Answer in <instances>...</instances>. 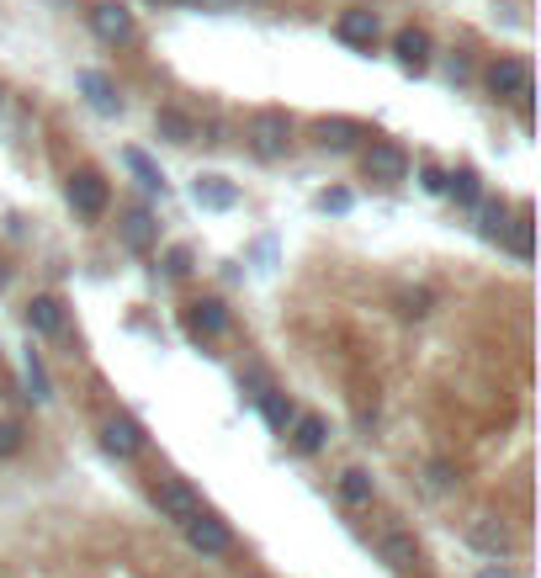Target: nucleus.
<instances>
[{
	"label": "nucleus",
	"mask_w": 541,
	"mask_h": 578,
	"mask_svg": "<svg viewBox=\"0 0 541 578\" xmlns=\"http://www.w3.org/2000/svg\"><path fill=\"white\" fill-rule=\"evenodd\" d=\"M430 478H435V489H446V483H452V467H446V462H435V467H430Z\"/></svg>",
	"instance_id": "obj_33"
},
{
	"label": "nucleus",
	"mask_w": 541,
	"mask_h": 578,
	"mask_svg": "<svg viewBox=\"0 0 541 578\" xmlns=\"http://www.w3.org/2000/svg\"><path fill=\"white\" fill-rule=\"evenodd\" d=\"M186 334H192V340H218V334H229V308H223L218 297L192 303V313H186Z\"/></svg>",
	"instance_id": "obj_7"
},
{
	"label": "nucleus",
	"mask_w": 541,
	"mask_h": 578,
	"mask_svg": "<svg viewBox=\"0 0 541 578\" xmlns=\"http://www.w3.org/2000/svg\"><path fill=\"white\" fill-rule=\"evenodd\" d=\"M90 27H96V38L101 42H127L133 38V16H127V5H118V0H101V5L90 11Z\"/></svg>",
	"instance_id": "obj_8"
},
{
	"label": "nucleus",
	"mask_w": 541,
	"mask_h": 578,
	"mask_svg": "<svg viewBox=\"0 0 541 578\" xmlns=\"http://www.w3.org/2000/svg\"><path fill=\"white\" fill-rule=\"evenodd\" d=\"M356 138H361V127L351 123V118H324V123H319V144L334 149V155H340V149H351Z\"/></svg>",
	"instance_id": "obj_19"
},
{
	"label": "nucleus",
	"mask_w": 541,
	"mask_h": 578,
	"mask_svg": "<svg viewBox=\"0 0 541 578\" xmlns=\"http://www.w3.org/2000/svg\"><path fill=\"white\" fill-rule=\"evenodd\" d=\"M27 393H33V398H48V367H42V356L38 351H27Z\"/></svg>",
	"instance_id": "obj_27"
},
{
	"label": "nucleus",
	"mask_w": 541,
	"mask_h": 578,
	"mask_svg": "<svg viewBox=\"0 0 541 578\" xmlns=\"http://www.w3.org/2000/svg\"><path fill=\"white\" fill-rule=\"evenodd\" d=\"M181 531H186V541H192V546H197L202 557H223V552L234 546V537H229V526H223L218 515H208V509H202L197 520H186Z\"/></svg>",
	"instance_id": "obj_4"
},
{
	"label": "nucleus",
	"mask_w": 541,
	"mask_h": 578,
	"mask_svg": "<svg viewBox=\"0 0 541 578\" xmlns=\"http://www.w3.org/2000/svg\"><path fill=\"white\" fill-rule=\"evenodd\" d=\"M292 144V123L287 112H255L250 123V149L260 155V160H282Z\"/></svg>",
	"instance_id": "obj_1"
},
{
	"label": "nucleus",
	"mask_w": 541,
	"mask_h": 578,
	"mask_svg": "<svg viewBox=\"0 0 541 578\" xmlns=\"http://www.w3.org/2000/svg\"><path fill=\"white\" fill-rule=\"evenodd\" d=\"M334 33H340V42H351V48H372V42H377V11L351 5V11L334 22Z\"/></svg>",
	"instance_id": "obj_9"
},
{
	"label": "nucleus",
	"mask_w": 541,
	"mask_h": 578,
	"mask_svg": "<svg viewBox=\"0 0 541 578\" xmlns=\"http://www.w3.org/2000/svg\"><path fill=\"white\" fill-rule=\"evenodd\" d=\"M260 414H266L271 430H287L292 419H297V414H292V398H282V393H260Z\"/></svg>",
	"instance_id": "obj_26"
},
{
	"label": "nucleus",
	"mask_w": 541,
	"mask_h": 578,
	"mask_svg": "<svg viewBox=\"0 0 541 578\" xmlns=\"http://www.w3.org/2000/svg\"><path fill=\"white\" fill-rule=\"evenodd\" d=\"M467 546H478L483 557L500 563L504 552H509V526H500V520H472L467 526Z\"/></svg>",
	"instance_id": "obj_12"
},
{
	"label": "nucleus",
	"mask_w": 541,
	"mask_h": 578,
	"mask_svg": "<svg viewBox=\"0 0 541 578\" xmlns=\"http://www.w3.org/2000/svg\"><path fill=\"white\" fill-rule=\"evenodd\" d=\"M202 11H234V5H245V0H197Z\"/></svg>",
	"instance_id": "obj_34"
},
{
	"label": "nucleus",
	"mask_w": 541,
	"mask_h": 578,
	"mask_svg": "<svg viewBox=\"0 0 541 578\" xmlns=\"http://www.w3.org/2000/svg\"><path fill=\"white\" fill-rule=\"evenodd\" d=\"M504 245L515 249L520 260H531V207H520V218L504 229Z\"/></svg>",
	"instance_id": "obj_24"
},
{
	"label": "nucleus",
	"mask_w": 541,
	"mask_h": 578,
	"mask_svg": "<svg viewBox=\"0 0 541 578\" xmlns=\"http://www.w3.org/2000/svg\"><path fill=\"white\" fill-rule=\"evenodd\" d=\"M419 186H425V192H446V175H441L435 165H425L419 170Z\"/></svg>",
	"instance_id": "obj_32"
},
{
	"label": "nucleus",
	"mask_w": 541,
	"mask_h": 578,
	"mask_svg": "<svg viewBox=\"0 0 541 578\" xmlns=\"http://www.w3.org/2000/svg\"><path fill=\"white\" fill-rule=\"evenodd\" d=\"M319 207H324V212H351V192H324Z\"/></svg>",
	"instance_id": "obj_31"
},
{
	"label": "nucleus",
	"mask_w": 541,
	"mask_h": 578,
	"mask_svg": "<svg viewBox=\"0 0 541 578\" xmlns=\"http://www.w3.org/2000/svg\"><path fill=\"white\" fill-rule=\"evenodd\" d=\"M446 192L457 197L462 207H478L483 202V186H478V170H457L452 181H446Z\"/></svg>",
	"instance_id": "obj_25"
},
{
	"label": "nucleus",
	"mask_w": 541,
	"mask_h": 578,
	"mask_svg": "<svg viewBox=\"0 0 541 578\" xmlns=\"http://www.w3.org/2000/svg\"><path fill=\"white\" fill-rule=\"evenodd\" d=\"M398 303H404V313H409V319H419V313H430V292H404Z\"/></svg>",
	"instance_id": "obj_30"
},
{
	"label": "nucleus",
	"mask_w": 541,
	"mask_h": 578,
	"mask_svg": "<svg viewBox=\"0 0 541 578\" xmlns=\"http://www.w3.org/2000/svg\"><path fill=\"white\" fill-rule=\"evenodd\" d=\"M340 499H345V504H372V478H367L361 467L340 472Z\"/></svg>",
	"instance_id": "obj_23"
},
{
	"label": "nucleus",
	"mask_w": 541,
	"mask_h": 578,
	"mask_svg": "<svg viewBox=\"0 0 541 578\" xmlns=\"http://www.w3.org/2000/svg\"><path fill=\"white\" fill-rule=\"evenodd\" d=\"M123 165L133 170V175H138V181H144L149 192H165V175H160V165H155V160H149L144 149H123Z\"/></svg>",
	"instance_id": "obj_20"
},
{
	"label": "nucleus",
	"mask_w": 541,
	"mask_h": 578,
	"mask_svg": "<svg viewBox=\"0 0 541 578\" xmlns=\"http://www.w3.org/2000/svg\"><path fill=\"white\" fill-rule=\"evenodd\" d=\"M155 504H160V515L175 520V526H186V520H197L202 515V499L192 483H181V478H165L160 489H155Z\"/></svg>",
	"instance_id": "obj_2"
},
{
	"label": "nucleus",
	"mask_w": 541,
	"mask_h": 578,
	"mask_svg": "<svg viewBox=\"0 0 541 578\" xmlns=\"http://www.w3.org/2000/svg\"><path fill=\"white\" fill-rule=\"evenodd\" d=\"M70 207H75L81 218H101V212H107V181H101L96 170H75V175H70Z\"/></svg>",
	"instance_id": "obj_5"
},
{
	"label": "nucleus",
	"mask_w": 541,
	"mask_h": 578,
	"mask_svg": "<svg viewBox=\"0 0 541 578\" xmlns=\"http://www.w3.org/2000/svg\"><path fill=\"white\" fill-rule=\"evenodd\" d=\"M489 90L500 101H531V64L526 59H500L489 70Z\"/></svg>",
	"instance_id": "obj_3"
},
{
	"label": "nucleus",
	"mask_w": 541,
	"mask_h": 578,
	"mask_svg": "<svg viewBox=\"0 0 541 578\" xmlns=\"http://www.w3.org/2000/svg\"><path fill=\"white\" fill-rule=\"evenodd\" d=\"M101 446L112 456H138L144 452V425H138L133 414H112V419L101 425Z\"/></svg>",
	"instance_id": "obj_6"
},
{
	"label": "nucleus",
	"mask_w": 541,
	"mask_h": 578,
	"mask_svg": "<svg viewBox=\"0 0 541 578\" xmlns=\"http://www.w3.org/2000/svg\"><path fill=\"white\" fill-rule=\"evenodd\" d=\"M165 271H170V276H186V271H192V249H186V245H170L165 249Z\"/></svg>",
	"instance_id": "obj_28"
},
{
	"label": "nucleus",
	"mask_w": 541,
	"mask_h": 578,
	"mask_svg": "<svg viewBox=\"0 0 541 578\" xmlns=\"http://www.w3.org/2000/svg\"><path fill=\"white\" fill-rule=\"evenodd\" d=\"M155 127H160V138H170V144H192V138H197V123H192L186 112H175V107H160V112H155Z\"/></svg>",
	"instance_id": "obj_18"
},
{
	"label": "nucleus",
	"mask_w": 541,
	"mask_h": 578,
	"mask_svg": "<svg viewBox=\"0 0 541 578\" xmlns=\"http://www.w3.org/2000/svg\"><path fill=\"white\" fill-rule=\"evenodd\" d=\"M377 552H382L388 568H409V563H415V537H398V531H393V537L377 541Z\"/></svg>",
	"instance_id": "obj_21"
},
{
	"label": "nucleus",
	"mask_w": 541,
	"mask_h": 578,
	"mask_svg": "<svg viewBox=\"0 0 541 578\" xmlns=\"http://www.w3.org/2000/svg\"><path fill=\"white\" fill-rule=\"evenodd\" d=\"M123 245L138 249V255L155 245V212H144V207H133V212H127V218H123Z\"/></svg>",
	"instance_id": "obj_17"
},
{
	"label": "nucleus",
	"mask_w": 541,
	"mask_h": 578,
	"mask_svg": "<svg viewBox=\"0 0 541 578\" xmlns=\"http://www.w3.org/2000/svg\"><path fill=\"white\" fill-rule=\"evenodd\" d=\"M367 175L372 181H404L409 175V155L398 144H372L367 149Z\"/></svg>",
	"instance_id": "obj_11"
},
{
	"label": "nucleus",
	"mask_w": 541,
	"mask_h": 578,
	"mask_svg": "<svg viewBox=\"0 0 541 578\" xmlns=\"http://www.w3.org/2000/svg\"><path fill=\"white\" fill-rule=\"evenodd\" d=\"M472 212H478V234H483V239H504V229H509L504 202H478Z\"/></svg>",
	"instance_id": "obj_22"
},
{
	"label": "nucleus",
	"mask_w": 541,
	"mask_h": 578,
	"mask_svg": "<svg viewBox=\"0 0 541 578\" xmlns=\"http://www.w3.org/2000/svg\"><path fill=\"white\" fill-rule=\"evenodd\" d=\"M27 330L59 334L64 330V303H59V297H33V303H27Z\"/></svg>",
	"instance_id": "obj_15"
},
{
	"label": "nucleus",
	"mask_w": 541,
	"mask_h": 578,
	"mask_svg": "<svg viewBox=\"0 0 541 578\" xmlns=\"http://www.w3.org/2000/svg\"><path fill=\"white\" fill-rule=\"evenodd\" d=\"M0 287H5V271H0Z\"/></svg>",
	"instance_id": "obj_37"
},
{
	"label": "nucleus",
	"mask_w": 541,
	"mask_h": 578,
	"mask_svg": "<svg viewBox=\"0 0 541 578\" xmlns=\"http://www.w3.org/2000/svg\"><path fill=\"white\" fill-rule=\"evenodd\" d=\"M393 48H398V64H404V70H415V75L430 64V33H419V27H404Z\"/></svg>",
	"instance_id": "obj_16"
},
{
	"label": "nucleus",
	"mask_w": 541,
	"mask_h": 578,
	"mask_svg": "<svg viewBox=\"0 0 541 578\" xmlns=\"http://www.w3.org/2000/svg\"><path fill=\"white\" fill-rule=\"evenodd\" d=\"M16 452H22V425L5 419V425H0V456H16Z\"/></svg>",
	"instance_id": "obj_29"
},
{
	"label": "nucleus",
	"mask_w": 541,
	"mask_h": 578,
	"mask_svg": "<svg viewBox=\"0 0 541 578\" xmlns=\"http://www.w3.org/2000/svg\"><path fill=\"white\" fill-rule=\"evenodd\" d=\"M478 578H515V574H509L504 563H489V568H483V574H478Z\"/></svg>",
	"instance_id": "obj_35"
},
{
	"label": "nucleus",
	"mask_w": 541,
	"mask_h": 578,
	"mask_svg": "<svg viewBox=\"0 0 541 578\" xmlns=\"http://www.w3.org/2000/svg\"><path fill=\"white\" fill-rule=\"evenodd\" d=\"M192 197H197V207H208V212H229V207L239 202V186L229 175H197Z\"/></svg>",
	"instance_id": "obj_10"
},
{
	"label": "nucleus",
	"mask_w": 541,
	"mask_h": 578,
	"mask_svg": "<svg viewBox=\"0 0 541 578\" xmlns=\"http://www.w3.org/2000/svg\"><path fill=\"white\" fill-rule=\"evenodd\" d=\"M81 90H85V101H90L101 118H118V107H123V101H118V85L107 81L101 70H85V75H81Z\"/></svg>",
	"instance_id": "obj_13"
},
{
	"label": "nucleus",
	"mask_w": 541,
	"mask_h": 578,
	"mask_svg": "<svg viewBox=\"0 0 541 578\" xmlns=\"http://www.w3.org/2000/svg\"><path fill=\"white\" fill-rule=\"evenodd\" d=\"M324 441H330V425H324V414H297V419H292V446H297L303 456H313L319 446H324Z\"/></svg>",
	"instance_id": "obj_14"
},
{
	"label": "nucleus",
	"mask_w": 541,
	"mask_h": 578,
	"mask_svg": "<svg viewBox=\"0 0 541 578\" xmlns=\"http://www.w3.org/2000/svg\"><path fill=\"white\" fill-rule=\"evenodd\" d=\"M149 5H175V0H149Z\"/></svg>",
	"instance_id": "obj_36"
}]
</instances>
